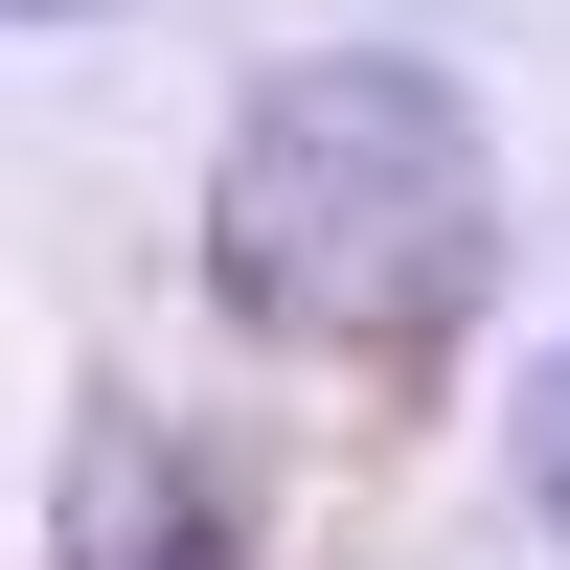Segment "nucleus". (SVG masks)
Masks as SVG:
<instances>
[{
    "instance_id": "obj_4",
    "label": "nucleus",
    "mask_w": 570,
    "mask_h": 570,
    "mask_svg": "<svg viewBox=\"0 0 570 570\" xmlns=\"http://www.w3.org/2000/svg\"><path fill=\"white\" fill-rule=\"evenodd\" d=\"M0 23H91V0H0Z\"/></svg>"
},
{
    "instance_id": "obj_2",
    "label": "nucleus",
    "mask_w": 570,
    "mask_h": 570,
    "mask_svg": "<svg viewBox=\"0 0 570 570\" xmlns=\"http://www.w3.org/2000/svg\"><path fill=\"white\" fill-rule=\"evenodd\" d=\"M69 570H228L206 480H183L137 411H91V456H69Z\"/></svg>"
},
{
    "instance_id": "obj_1",
    "label": "nucleus",
    "mask_w": 570,
    "mask_h": 570,
    "mask_svg": "<svg viewBox=\"0 0 570 570\" xmlns=\"http://www.w3.org/2000/svg\"><path fill=\"white\" fill-rule=\"evenodd\" d=\"M480 274H502V160H480V115H456V69L320 46V69H274L252 115H228V160H206V297L252 320V343L411 365V343L480 320Z\"/></svg>"
},
{
    "instance_id": "obj_3",
    "label": "nucleus",
    "mask_w": 570,
    "mask_h": 570,
    "mask_svg": "<svg viewBox=\"0 0 570 570\" xmlns=\"http://www.w3.org/2000/svg\"><path fill=\"white\" fill-rule=\"evenodd\" d=\"M525 502H548V525H570V365H548V389H525Z\"/></svg>"
}]
</instances>
